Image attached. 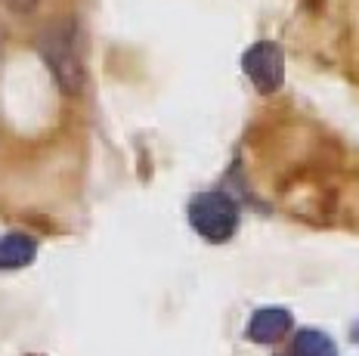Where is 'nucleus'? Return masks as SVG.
I'll use <instances>...</instances> for the list:
<instances>
[{"label":"nucleus","mask_w":359,"mask_h":356,"mask_svg":"<svg viewBox=\"0 0 359 356\" xmlns=\"http://www.w3.org/2000/svg\"><path fill=\"white\" fill-rule=\"evenodd\" d=\"M189 224L201 239L220 245L229 242L238 229V205L233 196L220 189H208L192 196L189 202Z\"/></svg>","instance_id":"1"},{"label":"nucleus","mask_w":359,"mask_h":356,"mask_svg":"<svg viewBox=\"0 0 359 356\" xmlns=\"http://www.w3.org/2000/svg\"><path fill=\"white\" fill-rule=\"evenodd\" d=\"M41 50L47 56L56 81L62 84V90L78 93L81 84H84V75H81V62H78V53H74L72 28H50L41 41Z\"/></svg>","instance_id":"2"},{"label":"nucleus","mask_w":359,"mask_h":356,"mask_svg":"<svg viewBox=\"0 0 359 356\" xmlns=\"http://www.w3.org/2000/svg\"><path fill=\"white\" fill-rule=\"evenodd\" d=\"M242 69L260 93H276L282 87V81H285V56H282V47L273 41H257L254 47L245 50Z\"/></svg>","instance_id":"3"},{"label":"nucleus","mask_w":359,"mask_h":356,"mask_svg":"<svg viewBox=\"0 0 359 356\" xmlns=\"http://www.w3.org/2000/svg\"><path fill=\"white\" fill-rule=\"evenodd\" d=\"M291 331V313L285 307H264L251 316L245 335L254 344H276Z\"/></svg>","instance_id":"4"},{"label":"nucleus","mask_w":359,"mask_h":356,"mask_svg":"<svg viewBox=\"0 0 359 356\" xmlns=\"http://www.w3.org/2000/svg\"><path fill=\"white\" fill-rule=\"evenodd\" d=\"M37 254V242L32 235L22 233H10L0 239V270H19V266H28Z\"/></svg>","instance_id":"5"},{"label":"nucleus","mask_w":359,"mask_h":356,"mask_svg":"<svg viewBox=\"0 0 359 356\" xmlns=\"http://www.w3.org/2000/svg\"><path fill=\"white\" fill-rule=\"evenodd\" d=\"M288 350L294 356H334V344H332V338H328L325 331L304 329V331H297L294 335Z\"/></svg>","instance_id":"6"},{"label":"nucleus","mask_w":359,"mask_h":356,"mask_svg":"<svg viewBox=\"0 0 359 356\" xmlns=\"http://www.w3.org/2000/svg\"><path fill=\"white\" fill-rule=\"evenodd\" d=\"M6 4H10L16 13H28V10H34L37 0H6Z\"/></svg>","instance_id":"7"},{"label":"nucleus","mask_w":359,"mask_h":356,"mask_svg":"<svg viewBox=\"0 0 359 356\" xmlns=\"http://www.w3.org/2000/svg\"><path fill=\"white\" fill-rule=\"evenodd\" d=\"M279 356H294V353H291V350H285V353H279Z\"/></svg>","instance_id":"8"}]
</instances>
